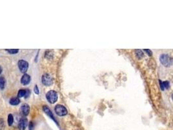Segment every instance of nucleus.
<instances>
[{
  "mask_svg": "<svg viewBox=\"0 0 173 130\" xmlns=\"http://www.w3.org/2000/svg\"><path fill=\"white\" fill-rule=\"evenodd\" d=\"M7 52H8L9 53H10V54H16V53H18V52H19V49H6Z\"/></svg>",
  "mask_w": 173,
  "mask_h": 130,
  "instance_id": "obj_15",
  "label": "nucleus"
},
{
  "mask_svg": "<svg viewBox=\"0 0 173 130\" xmlns=\"http://www.w3.org/2000/svg\"><path fill=\"white\" fill-rule=\"evenodd\" d=\"M27 125H28V120L27 119L25 116L21 118L20 120H19V122H18V129L19 130H25L26 128H27Z\"/></svg>",
  "mask_w": 173,
  "mask_h": 130,
  "instance_id": "obj_8",
  "label": "nucleus"
},
{
  "mask_svg": "<svg viewBox=\"0 0 173 130\" xmlns=\"http://www.w3.org/2000/svg\"><path fill=\"white\" fill-rule=\"evenodd\" d=\"M26 89H20V90H18V97L19 98H23V96H26Z\"/></svg>",
  "mask_w": 173,
  "mask_h": 130,
  "instance_id": "obj_12",
  "label": "nucleus"
},
{
  "mask_svg": "<svg viewBox=\"0 0 173 130\" xmlns=\"http://www.w3.org/2000/svg\"><path fill=\"white\" fill-rule=\"evenodd\" d=\"M29 130H34L35 129V124L33 122H30L29 123Z\"/></svg>",
  "mask_w": 173,
  "mask_h": 130,
  "instance_id": "obj_17",
  "label": "nucleus"
},
{
  "mask_svg": "<svg viewBox=\"0 0 173 130\" xmlns=\"http://www.w3.org/2000/svg\"><path fill=\"white\" fill-rule=\"evenodd\" d=\"M34 92H35V93L36 94H39V93H40V92H39V87H38L37 85H35V87H34Z\"/></svg>",
  "mask_w": 173,
  "mask_h": 130,
  "instance_id": "obj_18",
  "label": "nucleus"
},
{
  "mask_svg": "<svg viewBox=\"0 0 173 130\" xmlns=\"http://www.w3.org/2000/svg\"><path fill=\"white\" fill-rule=\"evenodd\" d=\"M163 87L165 88H168L169 86V83L168 81H165V82H163Z\"/></svg>",
  "mask_w": 173,
  "mask_h": 130,
  "instance_id": "obj_19",
  "label": "nucleus"
},
{
  "mask_svg": "<svg viewBox=\"0 0 173 130\" xmlns=\"http://www.w3.org/2000/svg\"><path fill=\"white\" fill-rule=\"evenodd\" d=\"M31 76H29L27 73H24V74L22 76V78H21V83L23 85H27L29 84L30 81H31Z\"/></svg>",
  "mask_w": 173,
  "mask_h": 130,
  "instance_id": "obj_9",
  "label": "nucleus"
},
{
  "mask_svg": "<svg viewBox=\"0 0 173 130\" xmlns=\"http://www.w3.org/2000/svg\"><path fill=\"white\" fill-rule=\"evenodd\" d=\"M5 86V77L0 76V89L3 90Z\"/></svg>",
  "mask_w": 173,
  "mask_h": 130,
  "instance_id": "obj_13",
  "label": "nucleus"
},
{
  "mask_svg": "<svg viewBox=\"0 0 173 130\" xmlns=\"http://www.w3.org/2000/svg\"><path fill=\"white\" fill-rule=\"evenodd\" d=\"M135 54L138 59H141L142 57H143V53H142V51L140 50V49H137V50H135Z\"/></svg>",
  "mask_w": 173,
  "mask_h": 130,
  "instance_id": "obj_14",
  "label": "nucleus"
},
{
  "mask_svg": "<svg viewBox=\"0 0 173 130\" xmlns=\"http://www.w3.org/2000/svg\"><path fill=\"white\" fill-rule=\"evenodd\" d=\"M5 128V121L3 119H0V130H4Z\"/></svg>",
  "mask_w": 173,
  "mask_h": 130,
  "instance_id": "obj_16",
  "label": "nucleus"
},
{
  "mask_svg": "<svg viewBox=\"0 0 173 130\" xmlns=\"http://www.w3.org/2000/svg\"><path fill=\"white\" fill-rule=\"evenodd\" d=\"M18 66L20 71L23 73H26L27 70L29 68V63L27 61L25 60H19L18 62Z\"/></svg>",
  "mask_w": 173,
  "mask_h": 130,
  "instance_id": "obj_3",
  "label": "nucleus"
},
{
  "mask_svg": "<svg viewBox=\"0 0 173 130\" xmlns=\"http://www.w3.org/2000/svg\"><path fill=\"white\" fill-rule=\"evenodd\" d=\"M26 91H27V92H26V96H25V98H27L29 96L30 94H31V92H30V90H29V89H26Z\"/></svg>",
  "mask_w": 173,
  "mask_h": 130,
  "instance_id": "obj_20",
  "label": "nucleus"
},
{
  "mask_svg": "<svg viewBox=\"0 0 173 130\" xmlns=\"http://www.w3.org/2000/svg\"><path fill=\"white\" fill-rule=\"evenodd\" d=\"M159 83H160V85H161V89H162V90H164V87H163V83L162 82V81L159 80Z\"/></svg>",
  "mask_w": 173,
  "mask_h": 130,
  "instance_id": "obj_22",
  "label": "nucleus"
},
{
  "mask_svg": "<svg viewBox=\"0 0 173 130\" xmlns=\"http://www.w3.org/2000/svg\"><path fill=\"white\" fill-rule=\"evenodd\" d=\"M20 112L23 116H27L29 114L30 107L27 103H23L20 109Z\"/></svg>",
  "mask_w": 173,
  "mask_h": 130,
  "instance_id": "obj_7",
  "label": "nucleus"
},
{
  "mask_svg": "<svg viewBox=\"0 0 173 130\" xmlns=\"http://www.w3.org/2000/svg\"><path fill=\"white\" fill-rule=\"evenodd\" d=\"M55 112L59 116H64L68 114V110L64 106L57 104L55 106Z\"/></svg>",
  "mask_w": 173,
  "mask_h": 130,
  "instance_id": "obj_2",
  "label": "nucleus"
},
{
  "mask_svg": "<svg viewBox=\"0 0 173 130\" xmlns=\"http://www.w3.org/2000/svg\"><path fill=\"white\" fill-rule=\"evenodd\" d=\"M2 71H3V70H2V68H1V67L0 66V74H1V73H2Z\"/></svg>",
  "mask_w": 173,
  "mask_h": 130,
  "instance_id": "obj_23",
  "label": "nucleus"
},
{
  "mask_svg": "<svg viewBox=\"0 0 173 130\" xmlns=\"http://www.w3.org/2000/svg\"><path fill=\"white\" fill-rule=\"evenodd\" d=\"M161 63L165 66H169L170 65H172V59L167 54H163L159 57Z\"/></svg>",
  "mask_w": 173,
  "mask_h": 130,
  "instance_id": "obj_4",
  "label": "nucleus"
},
{
  "mask_svg": "<svg viewBox=\"0 0 173 130\" xmlns=\"http://www.w3.org/2000/svg\"><path fill=\"white\" fill-rule=\"evenodd\" d=\"M7 122H8V125H9V126H13V122H14V117H13V115H12V114H9V115H8Z\"/></svg>",
  "mask_w": 173,
  "mask_h": 130,
  "instance_id": "obj_11",
  "label": "nucleus"
},
{
  "mask_svg": "<svg viewBox=\"0 0 173 130\" xmlns=\"http://www.w3.org/2000/svg\"><path fill=\"white\" fill-rule=\"evenodd\" d=\"M20 103V100L18 97H13L9 100V103L12 106H18Z\"/></svg>",
  "mask_w": 173,
  "mask_h": 130,
  "instance_id": "obj_10",
  "label": "nucleus"
},
{
  "mask_svg": "<svg viewBox=\"0 0 173 130\" xmlns=\"http://www.w3.org/2000/svg\"><path fill=\"white\" fill-rule=\"evenodd\" d=\"M43 110L44 112L45 113H46V115H47V116H48L50 118V119H51L53 120L54 122H55V124H56L57 125L59 126V124H58L57 121V120L55 119V116H54L53 114L52 111H51V109L49 108L48 106H43Z\"/></svg>",
  "mask_w": 173,
  "mask_h": 130,
  "instance_id": "obj_6",
  "label": "nucleus"
},
{
  "mask_svg": "<svg viewBox=\"0 0 173 130\" xmlns=\"http://www.w3.org/2000/svg\"><path fill=\"white\" fill-rule=\"evenodd\" d=\"M145 51L148 53V55L149 56H151L152 54V52L150 49H145Z\"/></svg>",
  "mask_w": 173,
  "mask_h": 130,
  "instance_id": "obj_21",
  "label": "nucleus"
},
{
  "mask_svg": "<svg viewBox=\"0 0 173 130\" xmlns=\"http://www.w3.org/2000/svg\"><path fill=\"white\" fill-rule=\"evenodd\" d=\"M172 100H173V94H172Z\"/></svg>",
  "mask_w": 173,
  "mask_h": 130,
  "instance_id": "obj_24",
  "label": "nucleus"
},
{
  "mask_svg": "<svg viewBox=\"0 0 173 130\" xmlns=\"http://www.w3.org/2000/svg\"><path fill=\"white\" fill-rule=\"evenodd\" d=\"M46 99H47V102L51 104H53V103H56V102L58 100V94L55 90H49L46 94Z\"/></svg>",
  "mask_w": 173,
  "mask_h": 130,
  "instance_id": "obj_1",
  "label": "nucleus"
},
{
  "mask_svg": "<svg viewBox=\"0 0 173 130\" xmlns=\"http://www.w3.org/2000/svg\"><path fill=\"white\" fill-rule=\"evenodd\" d=\"M42 83L45 86H49L52 85L53 79L49 73H44L42 76Z\"/></svg>",
  "mask_w": 173,
  "mask_h": 130,
  "instance_id": "obj_5",
  "label": "nucleus"
}]
</instances>
